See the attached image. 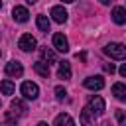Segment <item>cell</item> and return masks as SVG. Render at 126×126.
Segmentation results:
<instances>
[{
    "instance_id": "1",
    "label": "cell",
    "mask_w": 126,
    "mask_h": 126,
    "mask_svg": "<svg viewBox=\"0 0 126 126\" xmlns=\"http://www.w3.org/2000/svg\"><path fill=\"white\" fill-rule=\"evenodd\" d=\"M104 53L112 59H126V45L122 43H108L104 45Z\"/></svg>"
},
{
    "instance_id": "2",
    "label": "cell",
    "mask_w": 126,
    "mask_h": 126,
    "mask_svg": "<svg viewBox=\"0 0 126 126\" xmlns=\"http://www.w3.org/2000/svg\"><path fill=\"white\" fill-rule=\"evenodd\" d=\"M20 93L24 94V98H28V100H35V98L39 96V87H37L35 83H32V81H26V83H22Z\"/></svg>"
},
{
    "instance_id": "3",
    "label": "cell",
    "mask_w": 126,
    "mask_h": 126,
    "mask_svg": "<svg viewBox=\"0 0 126 126\" xmlns=\"http://www.w3.org/2000/svg\"><path fill=\"white\" fill-rule=\"evenodd\" d=\"M87 108H89V110H91L94 116H100V114L104 112V100H102V96H98V94L91 96V98H89Z\"/></svg>"
},
{
    "instance_id": "4",
    "label": "cell",
    "mask_w": 126,
    "mask_h": 126,
    "mask_svg": "<svg viewBox=\"0 0 126 126\" xmlns=\"http://www.w3.org/2000/svg\"><path fill=\"white\" fill-rule=\"evenodd\" d=\"M35 45H37V41H35V37H33L32 33H24V35L18 39V47H20L22 51H33Z\"/></svg>"
},
{
    "instance_id": "5",
    "label": "cell",
    "mask_w": 126,
    "mask_h": 126,
    "mask_svg": "<svg viewBox=\"0 0 126 126\" xmlns=\"http://www.w3.org/2000/svg\"><path fill=\"white\" fill-rule=\"evenodd\" d=\"M4 71H6L8 77H22L24 75V67H22L20 61H8L6 67H4Z\"/></svg>"
},
{
    "instance_id": "6",
    "label": "cell",
    "mask_w": 126,
    "mask_h": 126,
    "mask_svg": "<svg viewBox=\"0 0 126 126\" xmlns=\"http://www.w3.org/2000/svg\"><path fill=\"white\" fill-rule=\"evenodd\" d=\"M53 47H55L57 51H61V53H67V51H69V41H67V37H65L63 33H55V35H53Z\"/></svg>"
},
{
    "instance_id": "7",
    "label": "cell",
    "mask_w": 126,
    "mask_h": 126,
    "mask_svg": "<svg viewBox=\"0 0 126 126\" xmlns=\"http://www.w3.org/2000/svg\"><path fill=\"white\" fill-rule=\"evenodd\" d=\"M83 85H85L87 89H91V91H100V89L104 87V79L98 77V75H94V77H87Z\"/></svg>"
},
{
    "instance_id": "8",
    "label": "cell",
    "mask_w": 126,
    "mask_h": 126,
    "mask_svg": "<svg viewBox=\"0 0 126 126\" xmlns=\"http://www.w3.org/2000/svg\"><path fill=\"white\" fill-rule=\"evenodd\" d=\"M67 10L63 8V6H53L51 8V18L57 22V24H63V22H67Z\"/></svg>"
},
{
    "instance_id": "9",
    "label": "cell",
    "mask_w": 126,
    "mask_h": 126,
    "mask_svg": "<svg viewBox=\"0 0 126 126\" xmlns=\"http://www.w3.org/2000/svg\"><path fill=\"white\" fill-rule=\"evenodd\" d=\"M12 18H14L16 22L24 24V22H28V18H30V12H28L24 6H16V8L12 10Z\"/></svg>"
},
{
    "instance_id": "10",
    "label": "cell",
    "mask_w": 126,
    "mask_h": 126,
    "mask_svg": "<svg viewBox=\"0 0 126 126\" xmlns=\"http://www.w3.org/2000/svg\"><path fill=\"white\" fill-rule=\"evenodd\" d=\"M112 22L118 24V26H124V24H126V8L116 6V8L112 10Z\"/></svg>"
},
{
    "instance_id": "11",
    "label": "cell",
    "mask_w": 126,
    "mask_h": 126,
    "mask_svg": "<svg viewBox=\"0 0 126 126\" xmlns=\"http://www.w3.org/2000/svg\"><path fill=\"white\" fill-rule=\"evenodd\" d=\"M93 118H94V114H93L89 108H83V110H81L79 120H81V124H83V126H94V120H93Z\"/></svg>"
},
{
    "instance_id": "12",
    "label": "cell",
    "mask_w": 126,
    "mask_h": 126,
    "mask_svg": "<svg viewBox=\"0 0 126 126\" xmlns=\"http://www.w3.org/2000/svg\"><path fill=\"white\" fill-rule=\"evenodd\" d=\"M57 75H59V79H71V65H69V61H59Z\"/></svg>"
},
{
    "instance_id": "13",
    "label": "cell",
    "mask_w": 126,
    "mask_h": 126,
    "mask_svg": "<svg viewBox=\"0 0 126 126\" xmlns=\"http://www.w3.org/2000/svg\"><path fill=\"white\" fill-rule=\"evenodd\" d=\"M112 94H114L118 100L126 102V85H122V83H116V85H112Z\"/></svg>"
},
{
    "instance_id": "14",
    "label": "cell",
    "mask_w": 126,
    "mask_h": 126,
    "mask_svg": "<svg viewBox=\"0 0 126 126\" xmlns=\"http://www.w3.org/2000/svg\"><path fill=\"white\" fill-rule=\"evenodd\" d=\"M33 71H35L37 75H41V77H49V63H45V61H35V63H33Z\"/></svg>"
},
{
    "instance_id": "15",
    "label": "cell",
    "mask_w": 126,
    "mask_h": 126,
    "mask_svg": "<svg viewBox=\"0 0 126 126\" xmlns=\"http://www.w3.org/2000/svg\"><path fill=\"white\" fill-rule=\"evenodd\" d=\"M55 126H75V122H73V118L69 114L61 112V114L55 116Z\"/></svg>"
},
{
    "instance_id": "16",
    "label": "cell",
    "mask_w": 126,
    "mask_h": 126,
    "mask_svg": "<svg viewBox=\"0 0 126 126\" xmlns=\"http://www.w3.org/2000/svg\"><path fill=\"white\" fill-rule=\"evenodd\" d=\"M0 91H2V94H14L16 87H14V83H12L10 79H4V81L0 83Z\"/></svg>"
},
{
    "instance_id": "17",
    "label": "cell",
    "mask_w": 126,
    "mask_h": 126,
    "mask_svg": "<svg viewBox=\"0 0 126 126\" xmlns=\"http://www.w3.org/2000/svg\"><path fill=\"white\" fill-rule=\"evenodd\" d=\"M12 108H14V112H16V116H22V114H26V104H24V100H20V98H14L12 100Z\"/></svg>"
},
{
    "instance_id": "18",
    "label": "cell",
    "mask_w": 126,
    "mask_h": 126,
    "mask_svg": "<svg viewBox=\"0 0 126 126\" xmlns=\"http://www.w3.org/2000/svg\"><path fill=\"white\" fill-rule=\"evenodd\" d=\"M35 24H37L39 32H43V33H47V32H49V20H47V16H37Z\"/></svg>"
},
{
    "instance_id": "19",
    "label": "cell",
    "mask_w": 126,
    "mask_h": 126,
    "mask_svg": "<svg viewBox=\"0 0 126 126\" xmlns=\"http://www.w3.org/2000/svg\"><path fill=\"white\" fill-rule=\"evenodd\" d=\"M41 57H43L47 63H55V51H53V49H49V47L41 49Z\"/></svg>"
},
{
    "instance_id": "20",
    "label": "cell",
    "mask_w": 126,
    "mask_h": 126,
    "mask_svg": "<svg viewBox=\"0 0 126 126\" xmlns=\"http://www.w3.org/2000/svg\"><path fill=\"white\" fill-rule=\"evenodd\" d=\"M116 120H118V126H126V112L116 110Z\"/></svg>"
},
{
    "instance_id": "21",
    "label": "cell",
    "mask_w": 126,
    "mask_h": 126,
    "mask_svg": "<svg viewBox=\"0 0 126 126\" xmlns=\"http://www.w3.org/2000/svg\"><path fill=\"white\" fill-rule=\"evenodd\" d=\"M55 96H57L59 100H63V98L67 96V91H65L63 87H55Z\"/></svg>"
},
{
    "instance_id": "22",
    "label": "cell",
    "mask_w": 126,
    "mask_h": 126,
    "mask_svg": "<svg viewBox=\"0 0 126 126\" xmlns=\"http://www.w3.org/2000/svg\"><path fill=\"white\" fill-rule=\"evenodd\" d=\"M104 71H106V73H110V75H112V73H114V71H116V69H114V65H112V63H106V65H104Z\"/></svg>"
},
{
    "instance_id": "23",
    "label": "cell",
    "mask_w": 126,
    "mask_h": 126,
    "mask_svg": "<svg viewBox=\"0 0 126 126\" xmlns=\"http://www.w3.org/2000/svg\"><path fill=\"white\" fill-rule=\"evenodd\" d=\"M118 71H120V75H122V77H126V63H124V65H122Z\"/></svg>"
},
{
    "instance_id": "24",
    "label": "cell",
    "mask_w": 126,
    "mask_h": 126,
    "mask_svg": "<svg viewBox=\"0 0 126 126\" xmlns=\"http://www.w3.org/2000/svg\"><path fill=\"white\" fill-rule=\"evenodd\" d=\"M98 2H100V4H104V6H108V4H112L114 0H98Z\"/></svg>"
},
{
    "instance_id": "25",
    "label": "cell",
    "mask_w": 126,
    "mask_h": 126,
    "mask_svg": "<svg viewBox=\"0 0 126 126\" xmlns=\"http://www.w3.org/2000/svg\"><path fill=\"white\" fill-rule=\"evenodd\" d=\"M26 2H28V4H35L37 0H26Z\"/></svg>"
},
{
    "instance_id": "26",
    "label": "cell",
    "mask_w": 126,
    "mask_h": 126,
    "mask_svg": "<svg viewBox=\"0 0 126 126\" xmlns=\"http://www.w3.org/2000/svg\"><path fill=\"white\" fill-rule=\"evenodd\" d=\"M37 126H47V122H37Z\"/></svg>"
},
{
    "instance_id": "27",
    "label": "cell",
    "mask_w": 126,
    "mask_h": 126,
    "mask_svg": "<svg viewBox=\"0 0 126 126\" xmlns=\"http://www.w3.org/2000/svg\"><path fill=\"white\" fill-rule=\"evenodd\" d=\"M63 2H67V4H71V2H75V0H63Z\"/></svg>"
},
{
    "instance_id": "28",
    "label": "cell",
    "mask_w": 126,
    "mask_h": 126,
    "mask_svg": "<svg viewBox=\"0 0 126 126\" xmlns=\"http://www.w3.org/2000/svg\"><path fill=\"white\" fill-rule=\"evenodd\" d=\"M102 126H110V122H104V124H102Z\"/></svg>"
},
{
    "instance_id": "29",
    "label": "cell",
    "mask_w": 126,
    "mask_h": 126,
    "mask_svg": "<svg viewBox=\"0 0 126 126\" xmlns=\"http://www.w3.org/2000/svg\"><path fill=\"white\" fill-rule=\"evenodd\" d=\"M0 8H2V0H0Z\"/></svg>"
},
{
    "instance_id": "30",
    "label": "cell",
    "mask_w": 126,
    "mask_h": 126,
    "mask_svg": "<svg viewBox=\"0 0 126 126\" xmlns=\"http://www.w3.org/2000/svg\"><path fill=\"white\" fill-rule=\"evenodd\" d=\"M0 106H2V102H0Z\"/></svg>"
},
{
    "instance_id": "31",
    "label": "cell",
    "mask_w": 126,
    "mask_h": 126,
    "mask_svg": "<svg viewBox=\"0 0 126 126\" xmlns=\"http://www.w3.org/2000/svg\"><path fill=\"white\" fill-rule=\"evenodd\" d=\"M0 55H2V51H0Z\"/></svg>"
}]
</instances>
